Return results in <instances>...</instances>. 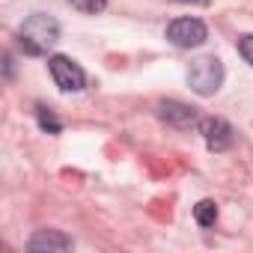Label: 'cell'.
Listing matches in <instances>:
<instances>
[{"instance_id":"1","label":"cell","mask_w":253,"mask_h":253,"mask_svg":"<svg viewBox=\"0 0 253 253\" xmlns=\"http://www.w3.org/2000/svg\"><path fill=\"white\" fill-rule=\"evenodd\" d=\"M57 39H60V24L51 15L36 12L21 24V45L27 54H45Z\"/></svg>"},{"instance_id":"2","label":"cell","mask_w":253,"mask_h":253,"mask_svg":"<svg viewBox=\"0 0 253 253\" xmlns=\"http://www.w3.org/2000/svg\"><path fill=\"white\" fill-rule=\"evenodd\" d=\"M188 84L197 95H214L223 84V63L217 57H200L188 69Z\"/></svg>"},{"instance_id":"3","label":"cell","mask_w":253,"mask_h":253,"mask_svg":"<svg viewBox=\"0 0 253 253\" xmlns=\"http://www.w3.org/2000/svg\"><path fill=\"white\" fill-rule=\"evenodd\" d=\"M167 39L176 48H200L209 39V30H206V24L200 18H176L167 27Z\"/></svg>"},{"instance_id":"4","label":"cell","mask_w":253,"mask_h":253,"mask_svg":"<svg viewBox=\"0 0 253 253\" xmlns=\"http://www.w3.org/2000/svg\"><path fill=\"white\" fill-rule=\"evenodd\" d=\"M48 66H51V75H54V81H57L60 89H66V92H78V89H84L86 75H84V69H81L75 60L57 54V57L48 60Z\"/></svg>"},{"instance_id":"5","label":"cell","mask_w":253,"mask_h":253,"mask_svg":"<svg viewBox=\"0 0 253 253\" xmlns=\"http://www.w3.org/2000/svg\"><path fill=\"white\" fill-rule=\"evenodd\" d=\"M197 128H200V134H203V140H206L209 149L220 152V149L232 146V125L229 122H223L217 116H203L197 122Z\"/></svg>"},{"instance_id":"6","label":"cell","mask_w":253,"mask_h":253,"mask_svg":"<svg viewBox=\"0 0 253 253\" xmlns=\"http://www.w3.org/2000/svg\"><path fill=\"white\" fill-rule=\"evenodd\" d=\"M158 116L167 125H173V128H191V125L200 122L197 110L188 107V104H182V101H164V104H158Z\"/></svg>"},{"instance_id":"7","label":"cell","mask_w":253,"mask_h":253,"mask_svg":"<svg viewBox=\"0 0 253 253\" xmlns=\"http://www.w3.org/2000/svg\"><path fill=\"white\" fill-rule=\"evenodd\" d=\"M33 253H45V250H69L72 247V238H66L63 232H57V229H39L33 238H30V244H27Z\"/></svg>"},{"instance_id":"8","label":"cell","mask_w":253,"mask_h":253,"mask_svg":"<svg viewBox=\"0 0 253 253\" xmlns=\"http://www.w3.org/2000/svg\"><path fill=\"white\" fill-rule=\"evenodd\" d=\"M194 217H197L200 226H214V220H217V206H214L211 200H203V203L194 206Z\"/></svg>"},{"instance_id":"9","label":"cell","mask_w":253,"mask_h":253,"mask_svg":"<svg viewBox=\"0 0 253 253\" xmlns=\"http://www.w3.org/2000/svg\"><path fill=\"white\" fill-rule=\"evenodd\" d=\"M69 3H72L78 12H84V15H98V12H104L107 0H69Z\"/></svg>"},{"instance_id":"10","label":"cell","mask_w":253,"mask_h":253,"mask_svg":"<svg viewBox=\"0 0 253 253\" xmlns=\"http://www.w3.org/2000/svg\"><path fill=\"white\" fill-rule=\"evenodd\" d=\"M238 54L253 66V36H241V39H238Z\"/></svg>"},{"instance_id":"11","label":"cell","mask_w":253,"mask_h":253,"mask_svg":"<svg viewBox=\"0 0 253 253\" xmlns=\"http://www.w3.org/2000/svg\"><path fill=\"white\" fill-rule=\"evenodd\" d=\"M39 125H42L45 131H54V134L60 131V122H57V119H54L51 113H45V110H39Z\"/></svg>"},{"instance_id":"12","label":"cell","mask_w":253,"mask_h":253,"mask_svg":"<svg viewBox=\"0 0 253 253\" xmlns=\"http://www.w3.org/2000/svg\"><path fill=\"white\" fill-rule=\"evenodd\" d=\"M182 3H200V0H182Z\"/></svg>"}]
</instances>
